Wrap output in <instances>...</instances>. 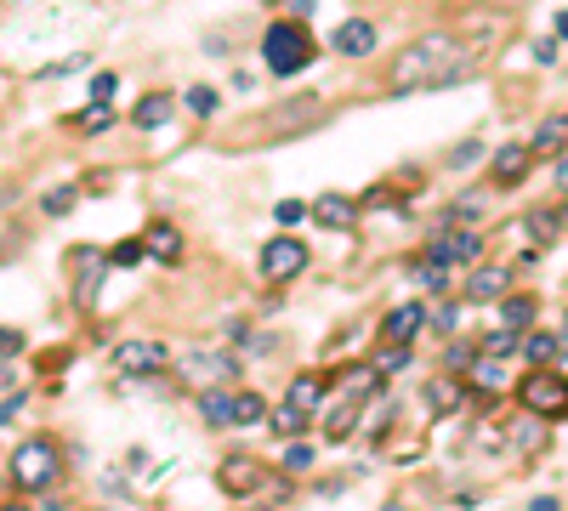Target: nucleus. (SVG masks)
Here are the masks:
<instances>
[{"mask_svg":"<svg viewBox=\"0 0 568 511\" xmlns=\"http://www.w3.org/2000/svg\"><path fill=\"white\" fill-rule=\"evenodd\" d=\"M557 182H563V194H568V159H563V171H557Z\"/></svg>","mask_w":568,"mask_h":511,"instance_id":"51","label":"nucleus"},{"mask_svg":"<svg viewBox=\"0 0 568 511\" xmlns=\"http://www.w3.org/2000/svg\"><path fill=\"white\" fill-rule=\"evenodd\" d=\"M307 421H313V415H307V409H296L290 398L267 409V426H273V438H290V443H296V438L307 432Z\"/></svg>","mask_w":568,"mask_h":511,"instance_id":"23","label":"nucleus"},{"mask_svg":"<svg viewBox=\"0 0 568 511\" xmlns=\"http://www.w3.org/2000/svg\"><path fill=\"white\" fill-rule=\"evenodd\" d=\"M273 216H279V228H296L302 216H313V205H302V199H279V205H273Z\"/></svg>","mask_w":568,"mask_h":511,"instance_id":"38","label":"nucleus"},{"mask_svg":"<svg viewBox=\"0 0 568 511\" xmlns=\"http://www.w3.org/2000/svg\"><path fill=\"white\" fill-rule=\"evenodd\" d=\"M137 262H148V245H142V233H137V239H120V245L108 250V267H137Z\"/></svg>","mask_w":568,"mask_h":511,"instance_id":"34","label":"nucleus"},{"mask_svg":"<svg viewBox=\"0 0 568 511\" xmlns=\"http://www.w3.org/2000/svg\"><path fill=\"white\" fill-rule=\"evenodd\" d=\"M23 353V330H0V358H18Z\"/></svg>","mask_w":568,"mask_h":511,"instance_id":"45","label":"nucleus"},{"mask_svg":"<svg viewBox=\"0 0 568 511\" xmlns=\"http://www.w3.org/2000/svg\"><path fill=\"white\" fill-rule=\"evenodd\" d=\"M69 120H74V131H91V137H103L108 125H114V108H108V103H86L80 114H69Z\"/></svg>","mask_w":568,"mask_h":511,"instance_id":"33","label":"nucleus"},{"mask_svg":"<svg viewBox=\"0 0 568 511\" xmlns=\"http://www.w3.org/2000/svg\"><path fill=\"white\" fill-rule=\"evenodd\" d=\"M307 466H313V443H290V449H284V472H307Z\"/></svg>","mask_w":568,"mask_h":511,"instance_id":"40","label":"nucleus"},{"mask_svg":"<svg viewBox=\"0 0 568 511\" xmlns=\"http://www.w3.org/2000/svg\"><path fill=\"white\" fill-rule=\"evenodd\" d=\"M563 228H568V205H563Z\"/></svg>","mask_w":568,"mask_h":511,"instance_id":"52","label":"nucleus"},{"mask_svg":"<svg viewBox=\"0 0 568 511\" xmlns=\"http://www.w3.org/2000/svg\"><path fill=\"white\" fill-rule=\"evenodd\" d=\"M0 511H29V506H23V500H0Z\"/></svg>","mask_w":568,"mask_h":511,"instance_id":"50","label":"nucleus"},{"mask_svg":"<svg viewBox=\"0 0 568 511\" xmlns=\"http://www.w3.org/2000/svg\"><path fill=\"white\" fill-rule=\"evenodd\" d=\"M432 330H438V335H455V330H461V307H455V301H444V307L432 313Z\"/></svg>","mask_w":568,"mask_h":511,"instance_id":"42","label":"nucleus"},{"mask_svg":"<svg viewBox=\"0 0 568 511\" xmlns=\"http://www.w3.org/2000/svg\"><path fill=\"white\" fill-rule=\"evenodd\" d=\"M239 341H245V347H250V358H267V353H279V335H267V330H245V335H239Z\"/></svg>","mask_w":568,"mask_h":511,"instance_id":"39","label":"nucleus"},{"mask_svg":"<svg viewBox=\"0 0 568 511\" xmlns=\"http://www.w3.org/2000/svg\"><path fill=\"white\" fill-rule=\"evenodd\" d=\"M114 370L120 375H165L171 370V353L160 341H120L114 347Z\"/></svg>","mask_w":568,"mask_h":511,"instance_id":"11","label":"nucleus"},{"mask_svg":"<svg viewBox=\"0 0 568 511\" xmlns=\"http://www.w3.org/2000/svg\"><path fill=\"white\" fill-rule=\"evenodd\" d=\"M438 239H444V250H449V267H478V256H483L478 228H449V233H438Z\"/></svg>","mask_w":568,"mask_h":511,"instance_id":"18","label":"nucleus"},{"mask_svg":"<svg viewBox=\"0 0 568 511\" xmlns=\"http://www.w3.org/2000/svg\"><path fill=\"white\" fill-rule=\"evenodd\" d=\"M177 381L188 392H216V387H228V381H239V358L228 347H188L177 358Z\"/></svg>","mask_w":568,"mask_h":511,"instance_id":"4","label":"nucleus"},{"mask_svg":"<svg viewBox=\"0 0 568 511\" xmlns=\"http://www.w3.org/2000/svg\"><path fill=\"white\" fill-rule=\"evenodd\" d=\"M182 103L194 108V114H205V120H211V114H216V91H211V86H188V97H182Z\"/></svg>","mask_w":568,"mask_h":511,"instance_id":"41","label":"nucleus"},{"mask_svg":"<svg viewBox=\"0 0 568 511\" xmlns=\"http://www.w3.org/2000/svg\"><path fill=\"white\" fill-rule=\"evenodd\" d=\"M114 86H120L114 74H91V103H108V97H114Z\"/></svg>","mask_w":568,"mask_h":511,"instance_id":"44","label":"nucleus"},{"mask_svg":"<svg viewBox=\"0 0 568 511\" xmlns=\"http://www.w3.org/2000/svg\"><path fill=\"white\" fill-rule=\"evenodd\" d=\"M529 165H534L529 142H506V148L489 159V182H495V188H517V182L529 177Z\"/></svg>","mask_w":568,"mask_h":511,"instance_id":"14","label":"nucleus"},{"mask_svg":"<svg viewBox=\"0 0 568 511\" xmlns=\"http://www.w3.org/2000/svg\"><path fill=\"white\" fill-rule=\"evenodd\" d=\"M375 40H381V29H375L370 18H347L336 35H330V52H336V57H370Z\"/></svg>","mask_w":568,"mask_h":511,"instance_id":"15","label":"nucleus"},{"mask_svg":"<svg viewBox=\"0 0 568 511\" xmlns=\"http://www.w3.org/2000/svg\"><path fill=\"white\" fill-rule=\"evenodd\" d=\"M12 483H18V494H52L63 483V449H57V438H46V432L23 438L12 449Z\"/></svg>","mask_w":568,"mask_h":511,"instance_id":"3","label":"nucleus"},{"mask_svg":"<svg viewBox=\"0 0 568 511\" xmlns=\"http://www.w3.org/2000/svg\"><path fill=\"white\" fill-rule=\"evenodd\" d=\"M426 318H432V313H426V301H404V307H392V313L381 318V347H392V341H415Z\"/></svg>","mask_w":568,"mask_h":511,"instance_id":"16","label":"nucleus"},{"mask_svg":"<svg viewBox=\"0 0 568 511\" xmlns=\"http://www.w3.org/2000/svg\"><path fill=\"white\" fill-rule=\"evenodd\" d=\"M262 57H267V74L273 80H296L307 74V63L319 57V40L302 18H273V29L262 35Z\"/></svg>","mask_w":568,"mask_h":511,"instance_id":"2","label":"nucleus"},{"mask_svg":"<svg viewBox=\"0 0 568 511\" xmlns=\"http://www.w3.org/2000/svg\"><path fill=\"white\" fill-rule=\"evenodd\" d=\"M267 6H279V0H267Z\"/></svg>","mask_w":568,"mask_h":511,"instance_id":"53","label":"nucleus"},{"mask_svg":"<svg viewBox=\"0 0 568 511\" xmlns=\"http://www.w3.org/2000/svg\"><path fill=\"white\" fill-rule=\"evenodd\" d=\"M267 483H279V477L267 472V460L245 455V449L222 455V466H216V489L228 494V500H250V494H256V489H267Z\"/></svg>","mask_w":568,"mask_h":511,"instance_id":"7","label":"nucleus"},{"mask_svg":"<svg viewBox=\"0 0 568 511\" xmlns=\"http://www.w3.org/2000/svg\"><path fill=\"white\" fill-rule=\"evenodd\" d=\"M523 233L534 239V250H540V245H551V239L563 233V211H546V205H534V211L523 216Z\"/></svg>","mask_w":568,"mask_h":511,"instance_id":"27","label":"nucleus"},{"mask_svg":"<svg viewBox=\"0 0 568 511\" xmlns=\"http://www.w3.org/2000/svg\"><path fill=\"white\" fill-rule=\"evenodd\" d=\"M557 353H563V335H557V330H529V335H523V358H529L534 370H551Z\"/></svg>","mask_w":568,"mask_h":511,"instance_id":"21","label":"nucleus"},{"mask_svg":"<svg viewBox=\"0 0 568 511\" xmlns=\"http://www.w3.org/2000/svg\"><path fill=\"white\" fill-rule=\"evenodd\" d=\"M358 199H347V194H319L313 199V222L319 228H336V233H347V228H358Z\"/></svg>","mask_w":568,"mask_h":511,"instance_id":"17","label":"nucleus"},{"mask_svg":"<svg viewBox=\"0 0 568 511\" xmlns=\"http://www.w3.org/2000/svg\"><path fill=\"white\" fill-rule=\"evenodd\" d=\"M529 511H557V500H551V494H534V500H529Z\"/></svg>","mask_w":568,"mask_h":511,"instance_id":"47","label":"nucleus"},{"mask_svg":"<svg viewBox=\"0 0 568 511\" xmlns=\"http://www.w3.org/2000/svg\"><path fill=\"white\" fill-rule=\"evenodd\" d=\"M267 120H273V125H267V137H273V142L302 137V131L324 125V97H290V103H279Z\"/></svg>","mask_w":568,"mask_h":511,"instance_id":"9","label":"nucleus"},{"mask_svg":"<svg viewBox=\"0 0 568 511\" xmlns=\"http://www.w3.org/2000/svg\"><path fill=\"white\" fill-rule=\"evenodd\" d=\"M324 387H330V375H319V370H302L296 381H290V404H296V409H307V415H319V404H324Z\"/></svg>","mask_w":568,"mask_h":511,"instance_id":"22","label":"nucleus"},{"mask_svg":"<svg viewBox=\"0 0 568 511\" xmlns=\"http://www.w3.org/2000/svg\"><path fill=\"white\" fill-rule=\"evenodd\" d=\"M517 404L540 421H568V375L557 370H529L517 381Z\"/></svg>","mask_w":568,"mask_h":511,"instance_id":"5","label":"nucleus"},{"mask_svg":"<svg viewBox=\"0 0 568 511\" xmlns=\"http://www.w3.org/2000/svg\"><path fill=\"white\" fill-rule=\"evenodd\" d=\"M529 148H534V159L563 154V148H568V114H557V120H546V125H540V131L529 137Z\"/></svg>","mask_w":568,"mask_h":511,"instance_id":"25","label":"nucleus"},{"mask_svg":"<svg viewBox=\"0 0 568 511\" xmlns=\"http://www.w3.org/2000/svg\"><path fill=\"white\" fill-rule=\"evenodd\" d=\"M546 426L551 421H540V415L523 409V421L512 426V449H517V455H540V449H546Z\"/></svg>","mask_w":568,"mask_h":511,"instance_id":"26","label":"nucleus"},{"mask_svg":"<svg viewBox=\"0 0 568 511\" xmlns=\"http://www.w3.org/2000/svg\"><path fill=\"white\" fill-rule=\"evenodd\" d=\"M80 69H91L86 52H80V57H63V63H46V69H40V80H74Z\"/></svg>","mask_w":568,"mask_h":511,"instance_id":"36","label":"nucleus"},{"mask_svg":"<svg viewBox=\"0 0 568 511\" xmlns=\"http://www.w3.org/2000/svg\"><path fill=\"white\" fill-rule=\"evenodd\" d=\"M74 199H80V188H74V182H63V188H52V194L40 199V211H46V216H69Z\"/></svg>","mask_w":568,"mask_h":511,"instance_id":"35","label":"nucleus"},{"mask_svg":"<svg viewBox=\"0 0 568 511\" xmlns=\"http://www.w3.org/2000/svg\"><path fill=\"white\" fill-rule=\"evenodd\" d=\"M256 421H267V398L250 392V387H239L233 392V426H256Z\"/></svg>","mask_w":568,"mask_h":511,"instance_id":"31","label":"nucleus"},{"mask_svg":"<svg viewBox=\"0 0 568 511\" xmlns=\"http://www.w3.org/2000/svg\"><path fill=\"white\" fill-rule=\"evenodd\" d=\"M461 404H466L461 375H455V381H449V375H438V381H426V415H455Z\"/></svg>","mask_w":568,"mask_h":511,"instance_id":"19","label":"nucleus"},{"mask_svg":"<svg viewBox=\"0 0 568 511\" xmlns=\"http://www.w3.org/2000/svg\"><path fill=\"white\" fill-rule=\"evenodd\" d=\"M478 159H483V142L472 137V142H461V148L449 154V165H478Z\"/></svg>","mask_w":568,"mask_h":511,"instance_id":"43","label":"nucleus"},{"mask_svg":"<svg viewBox=\"0 0 568 511\" xmlns=\"http://www.w3.org/2000/svg\"><path fill=\"white\" fill-rule=\"evenodd\" d=\"M529 52H534V63H551V57H557V40H534Z\"/></svg>","mask_w":568,"mask_h":511,"instance_id":"46","label":"nucleus"},{"mask_svg":"<svg viewBox=\"0 0 568 511\" xmlns=\"http://www.w3.org/2000/svg\"><path fill=\"white\" fill-rule=\"evenodd\" d=\"M381 511H415V506H409V500H387Z\"/></svg>","mask_w":568,"mask_h":511,"instance_id":"49","label":"nucleus"},{"mask_svg":"<svg viewBox=\"0 0 568 511\" xmlns=\"http://www.w3.org/2000/svg\"><path fill=\"white\" fill-rule=\"evenodd\" d=\"M466 80V57H461V40L455 29H432V35L409 40L404 52L392 57V91H444V86H461Z\"/></svg>","mask_w":568,"mask_h":511,"instance_id":"1","label":"nucleus"},{"mask_svg":"<svg viewBox=\"0 0 568 511\" xmlns=\"http://www.w3.org/2000/svg\"><path fill=\"white\" fill-rule=\"evenodd\" d=\"M199 398V415H205V426H233V392L228 387H216V392H194Z\"/></svg>","mask_w":568,"mask_h":511,"instance_id":"28","label":"nucleus"},{"mask_svg":"<svg viewBox=\"0 0 568 511\" xmlns=\"http://www.w3.org/2000/svg\"><path fill=\"white\" fill-rule=\"evenodd\" d=\"M506 296H512V267L483 262V267L466 273V290H461L466 307H489V301H506Z\"/></svg>","mask_w":568,"mask_h":511,"instance_id":"10","label":"nucleus"},{"mask_svg":"<svg viewBox=\"0 0 568 511\" xmlns=\"http://www.w3.org/2000/svg\"><path fill=\"white\" fill-rule=\"evenodd\" d=\"M375 398H381V375L370 370L353 392H347V398H341L336 409H330V415H324V443H347V438H353L358 421H364V409H370Z\"/></svg>","mask_w":568,"mask_h":511,"instance_id":"6","label":"nucleus"},{"mask_svg":"<svg viewBox=\"0 0 568 511\" xmlns=\"http://www.w3.org/2000/svg\"><path fill=\"white\" fill-rule=\"evenodd\" d=\"M483 353H495V358L523 353V347H517V330H495V335H483Z\"/></svg>","mask_w":568,"mask_h":511,"instance_id":"37","label":"nucleus"},{"mask_svg":"<svg viewBox=\"0 0 568 511\" xmlns=\"http://www.w3.org/2000/svg\"><path fill=\"white\" fill-rule=\"evenodd\" d=\"M466 375H472V387L478 392H506V358H495V353H483Z\"/></svg>","mask_w":568,"mask_h":511,"instance_id":"29","label":"nucleus"},{"mask_svg":"<svg viewBox=\"0 0 568 511\" xmlns=\"http://www.w3.org/2000/svg\"><path fill=\"white\" fill-rule=\"evenodd\" d=\"M142 245H148V262H160V267H182V228H177V222L154 216V222L142 228Z\"/></svg>","mask_w":568,"mask_h":511,"instance_id":"13","label":"nucleus"},{"mask_svg":"<svg viewBox=\"0 0 568 511\" xmlns=\"http://www.w3.org/2000/svg\"><path fill=\"white\" fill-rule=\"evenodd\" d=\"M103 267H108V250H91V245H74V250H69L74 301H80V307H91V301H97V284H103Z\"/></svg>","mask_w":568,"mask_h":511,"instance_id":"12","label":"nucleus"},{"mask_svg":"<svg viewBox=\"0 0 568 511\" xmlns=\"http://www.w3.org/2000/svg\"><path fill=\"white\" fill-rule=\"evenodd\" d=\"M409 358H415V347H409V341H392V347H381V353H375V364H370V370L381 375V381H387V375L409 370Z\"/></svg>","mask_w":568,"mask_h":511,"instance_id":"32","label":"nucleus"},{"mask_svg":"<svg viewBox=\"0 0 568 511\" xmlns=\"http://www.w3.org/2000/svg\"><path fill=\"white\" fill-rule=\"evenodd\" d=\"M534 313H540V301H534V296H506V301H500V330L529 335L534 330Z\"/></svg>","mask_w":568,"mask_h":511,"instance_id":"24","label":"nucleus"},{"mask_svg":"<svg viewBox=\"0 0 568 511\" xmlns=\"http://www.w3.org/2000/svg\"><path fill=\"white\" fill-rule=\"evenodd\" d=\"M307 262H313V256H307V245L302 239H296V233H279V239H267L262 245V279L267 284H290V279H302L307 273Z\"/></svg>","mask_w":568,"mask_h":511,"instance_id":"8","label":"nucleus"},{"mask_svg":"<svg viewBox=\"0 0 568 511\" xmlns=\"http://www.w3.org/2000/svg\"><path fill=\"white\" fill-rule=\"evenodd\" d=\"M478 358H483V341H455V335H449V347H444V375H466Z\"/></svg>","mask_w":568,"mask_h":511,"instance_id":"30","label":"nucleus"},{"mask_svg":"<svg viewBox=\"0 0 568 511\" xmlns=\"http://www.w3.org/2000/svg\"><path fill=\"white\" fill-rule=\"evenodd\" d=\"M557 40H568V12H557Z\"/></svg>","mask_w":568,"mask_h":511,"instance_id":"48","label":"nucleus"},{"mask_svg":"<svg viewBox=\"0 0 568 511\" xmlns=\"http://www.w3.org/2000/svg\"><path fill=\"white\" fill-rule=\"evenodd\" d=\"M171 114H177V97H171V91H148V97H137V114H131V120H137V131H160Z\"/></svg>","mask_w":568,"mask_h":511,"instance_id":"20","label":"nucleus"}]
</instances>
